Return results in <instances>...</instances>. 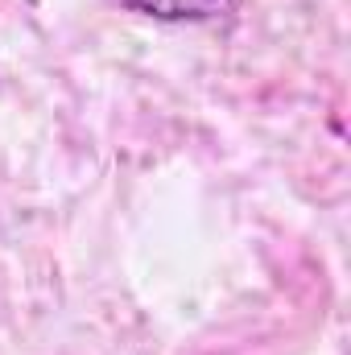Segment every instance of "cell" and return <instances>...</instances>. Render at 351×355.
I'll return each instance as SVG.
<instances>
[{
  "instance_id": "6da1fadb",
  "label": "cell",
  "mask_w": 351,
  "mask_h": 355,
  "mask_svg": "<svg viewBox=\"0 0 351 355\" xmlns=\"http://www.w3.org/2000/svg\"><path fill=\"white\" fill-rule=\"evenodd\" d=\"M112 4L157 21H219L236 8V0H112Z\"/></svg>"
}]
</instances>
